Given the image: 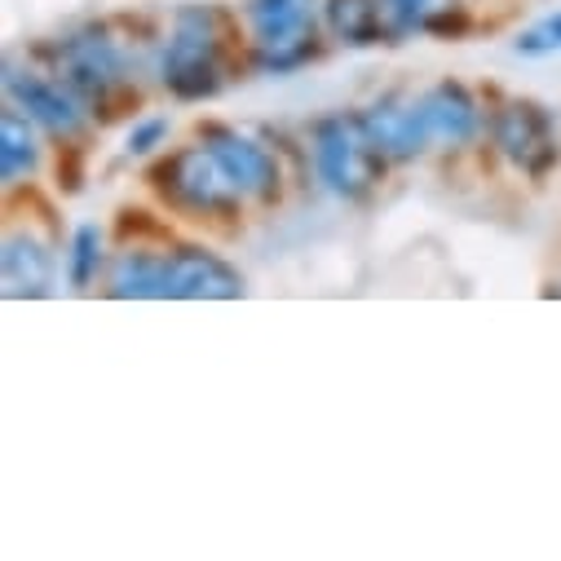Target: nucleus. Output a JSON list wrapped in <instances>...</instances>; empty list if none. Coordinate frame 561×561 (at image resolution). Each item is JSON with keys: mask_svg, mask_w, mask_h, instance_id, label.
<instances>
[{"mask_svg": "<svg viewBox=\"0 0 561 561\" xmlns=\"http://www.w3.org/2000/svg\"><path fill=\"white\" fill-rule=\"evenodd\" d=\"M234 23L217 5H186L173 19V36L160 54V80L178 102H208L226 84Z\"/></svg>", "mask_w": 561, "mask_h": 561, "instance_id": "f257e3e1", "label": "nucleus"}, {"mask_svg": "<svg viewBox=\"0 0 561 561\" xmlns=\"http://www.w3.org/2000/svg\"><path fill=\"white\" fill-rule=\"evenodd\" d=\"M45 58L54 62V76L84 106H93V115L102 111V119H115L128 102H137V93L128 89L124 49L102 23H84L80 32L45 45Z\"/></svg>", "mask_w": 561, "mask_h": 561, "instance_id": "f03ea898", "label": "nucleus"}, {"mask_svg": "<svg viewBox=\"0 0 561 561\" xmlns=\"http://www.w3.org/2000/svg\"><path fill=\"white\" fill-rule=\"evenodd\" d=\"M252 62L265 76H288L319 58V0H248Z\"/></svg>", "mask_w": 561, "mask_h": 561, "instance_id": "7ed1b4c3", "label": "nucleus"}, {"mask_svg": "<svg viewBox=\"0 0 561 561\" xmlns=\"http://www.w3.org/2000/svg\"><path fill=\"white\" fill-rule=\"evenodd\" d=\"M389 156L371 142V133L358 115H323L314 124V169L323 186L341 199H367L385 178Z\"/></svg>", "mask_w": 561, "mask_h": 561, "instance_id": "20e7f679", "label": "nucleus"}, {"mask_svg": "<svg viewBox=\"0 0 561 561\" xmlns=\"http://www.w3.org/2000/svg\"><path fill=\"white\" fill-rule=\"evenodd\" d=\"M151 186L160 191L164 204H173L178 213H191V217H234L239 199H243L234 191L230 173L221 169V160L204 142L164 156L151 169Z\"/></svg>", "mask_w": 561, "mask_h": 561, "instance_id": "39448f33", "label": "nucleus"}, {"mask_svg": "<svg viewBox=\"0 0 561 561\" xmlns=\"http://www.w3.org/2000/svg\"><path fill=\"white\" fill-rule=\"evenodd\" d=\"M243 274L208 248H164L156 252L151 301H239Z\"/></svg>", "mask_w": 561, "mask_h": 561, "instance_id": "423d86ee", "label": "nucleus"}, {"mask_svg": "<svg viewBox=\"0 0 561 561\" xmlns=\"http://www.w3.org/2000/svg\"><path fill=\"white\" fill-rule=\"evenodd\" d=\"M491 137H495L500 156L517 173H526L530 182H543L561 160V142L552 133V119L530 98H508L491 119Z\"/></svg>", "mask_w": 561, "mask_h": 561, "instance_id": "0eeeda50", "label": "nucleus"}, {"mask_svg": "<svg viewBox=\"0 0 561 561\" xmlns=\"http://www.w3.org/2000/svg\"><path fill=\"white\" fill-rule=\"evenodd\" d=\"M199 142L221 160V169L230 173V182H234V191L243 199L270 204L278 195V164L256 137H248V133H239L230 124H204Z\"/></svg>", "mask_w": 561, "mask_h": 561, "instance_id": "6e6552de", "label": "nucleus"}, {"mask_svg": "<svg viewBox=\"0 0 561 561\" xmlns=\"http://www.w3.org/2000/svg\"><path fill=\"white\" fill-rule=\"evenodd\" d=\"M5 89H10V102L19 111H27L49 137H58V142H76L84 133V102L62 80H45L36 71L5 67Z\"/></svg>", "mask_w": 561, "mask_h": 561, "instance_id": "1a4fd4ad", "label": "nucleus"}, {"mask_svg": "<svg viewBox=\"0 0 561 561\" xmlns=\"http://www.w3.org/2000/svg\"><path fill=\"white\" fill-rule=\"evenodd\" d=\"M363 124L371 133V142L389 156V160H415L434 147L430 137V124H425V111H420V98H380L363 111Z\"/></svg>", "mask_w": 561, "mask_h": 561, "instance_id": "9d476101", "label": "nucleus"}, {"mask_svg": "<svg viewBox=\"0 0 561 561\" xmlns=\"http://www.w3.org/2000/svg\"><path fill=\"white\" fill-rule=\"evenodd\" d=\"M420 111H425L430 137L438 147L456 151V147H469L482 133V111L460 80H438L430 93H420Z\"/></svg>", "mask_w": 561, "mask_h": 561, "instance_id": "9b49d317", "label": "nucleus"}, {"mask_svg": "<svg viewBox=\"0 0 561 561\" xmlns=\"http://www.w3.org/2000/svg\"><path fill=\"white\" fill-rule=\"evenodd\" d=\"M0 274H5V297L41 301L54 293V252L36 234H10L0 252Z\"/></svg>", "mask_w": 561, "mask_h": 561, "instance_id": "f8f14e48", "label": "nucleus"}, {"mask_svg": "<svg viewBox=\"0 0 561 561\" xmlns=\"http://www.w3.org/2000/svg\"><path fill=\"white\" fill-rule=\"evenodd\" d=\"M389 27L398 36H434V41H460L469 32V5L465 0H385Z\"/></svg>", "mask_w": 561, "mask_h": 561, "instance_id": "ddd939ff", "label": "nucleus"}, {"mask_svg": "<svg viewBox=\"0 0 561 561\" xmlns=\"http://www.w3.org/2000/svg\"><path fill=\"white\" fill-rule=\"evenodd\" d=\"M328 32L350 45V49H367L380 45L389 32V14H385V0H328L323 5Z\"/></svg>", "mask_w": 561, "mask_h": 561, "instance_id": "4468645a", "label": "nucleus"}, {"mask_svg": "<svg viewBox=\"0 0 561 561\" xmlns=\"http://www.w3.org/2000/svg\"><path fill=\"white\" fill-rule=\"evenodd\" d=\"M32 124L36 119L27 111H19L14 102L5 106V115H0V178H5V186H19L41 164V147H36Z\"/></svg>", "mask_w": 561, "mask_h": 561, "instance_id": "2eb2a0df", "label": "nucleus"}, {"mask_svg": "<svg viewBox=\"0 0 561 561\" xmlns=\"http://www.w3.org/2000/svg\"><path fill=\"white\" fill-rule=\"evenodd\" d=\"M102 270V230L98 226H80L67 243V278L71 288H89Z\"/></svg>", "mask_w": 561, "mask_h": 561, "instance_id": "dca6fc26", "label": "nucleus"}, {"mask_svg": "<svg viewBox=\"0 0 561 561\" xmlns=\"http://www.w3.org/2000/svg\"><path fill=\"white\" fill-rule=\"evenodd\" d=\"M513 49H517L522 58H548V54H557V49H561V10H557V14H543L539 23H530V27L513 41Z\"/></svg>", "mask_w": 561, "mask_h": 561, "instance_id": "f3484780", "label": "nucleus"}, {"mask_svg": "<svg viewBox=\"0 0 561 561\" xmlns=\"http://www.w3.org/2000/svg\"><path fill=\"white\" fill-rule=\"evenodd\" d=\"M164 137H169V119H160V115L137 119V124L128 128V137H124V151H128V156H151L156 147H164Z\"/></svg>", "mask_w": 561, "mask_h": 561, "instance_id": "a211bd4d", "label": "nucleus"}, {"mask_svg": "<svg viewBox=\"0 0 561 561\" xmlns=\"http://www.w3.org/2000/svg\"><path fill=\"white\" fill-rule=\"evenodd\" d=\"M552 293H557V297H561V284H552Z\"/></svg>", "mask_w": 561, "mask_h": 561, "instance_id": "6ab92c4d", "label": "nucleus"}]
</instances>
